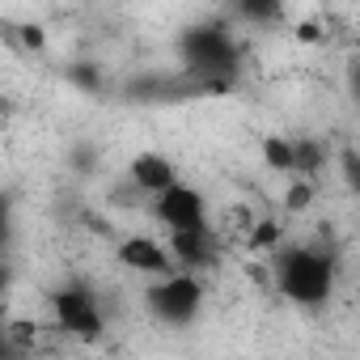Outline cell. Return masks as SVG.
Here are the masks:
<instances>
[{
  "instance_id": "1",
  "label": "cell",
  "mask_w": 360,
  "mask_h": 360,
  "mask_svg": "<svg viewBox=\"0 0 360 360\" xmlns=\"http://www.w3.org/2000/svg\"><path fill=\"white\" fill-rule=\"evenodd\" d=\"M276 284L288 301L297 305H322L330 297V284H335V267L322 250H309V246H292L276 259Z\"/></svg>"
},
{
  "instance_id": "2",
  "label": "cell",
  "mask_w": 360,
  "mask_h": 360,
  "mask_svg": "<svg viewBox=\"0 0 360 360\" xmlns=\"http://www.w3.org/2000/svg\"><path fill=\"white\" fill-rule=\"evenodd\" d=\"M200 305H204V288H200L195 276H174L169 271L157 288H148V309L169 326H187L200 314Z\"/></svg>"
},
{
  "instance_id": "3",
  "label": "cell",
  "mask_w": 360,
  "mask_h": 360,
  "mask_svg": "<svg viewBox=\"0 0 360 360\" xmlns=\"http://www.w3.org/2000/svg\"><path fill=\"white\" fill-rule=\"evenodd\" d=\"M153 212L169 229H208V204H204V195L191 183H178V178L153 195Z\"/></svg>"
},
{
  "instance_id": "4",
  "label": "cell",
  "mask_w": 360,
  "mask_h": 360,
  "mask_svg": "<svg viewBox=\"0 0 360 360\" xmlns=\"http://www.w3.org/2000/svg\"><path fill=\"white\" fill-rule=\"evenodd\" d=\"M51 314H56V322L68 335H77L85 343L102 339V330H106V322H102V314H98V305H94V297L85 288H60V292H51Z\"/></svg>"
},
{
  "instance_id": "5",
  "label": "cell",
  "mask_w": 360,
  "mask_h": 360,
  "mask_svg": "<svg viewBox=\"0 0 360 360\" xmlns=\"http://www.w3.org/2000/svg\"><path fill=\"white\" fill-rule=\"evenodd\" d=\"M169 250L178 263H187L191 271H204L217 263V238L212 229H169Z\"/></svg>"
},
{
  "instance_id": "6",
  "label": "cell",
  "mask_w": 360,
  "mask_h": 360,
  "mask_svg": "<svg viewBox=\"0 0 360 360\" xmlns=\"http://www.w3.org/2000/svg\"><path fill=\"white\" fill-rule=\"evenodd\" d=\"M119 259L131 267V271H144V276H169L174 271V259L165 255V246H157L153 238H127L119 246Z\"/></svg>"
},
{
  "instance_id": "7",
  "label": "cell",
  "mask_w": 360,
  "mask_h": 360,
  "mask_svg": "<svg viewBox=\"0 0 360 360\" xmlns=\"http://www.w3.org/2000/svg\"><path fill=\"white\" fill-rule=\"evenodd\" d=\"M174 165L161 157V153H140L136 161H131V183L140 187V191H148V195H157L161 187H169L174 183Z\"/></svg>"
},
{
  "instance_id": "8",
  "label": "cell",
  "mask_w": 360,
  "mask_h": 360,
  "mask_svg": "<svg viewBox=\"0 0 360 360\" xmlns=\"http://www.w3.org/2000/svg\"><path fill=\"white\" fill-rule=\"evenodd\" d=\"M322 165V148L314 140H292V169L288 174H314Z\"/></svg>"
},
{
  "instance_id": "9",
  "label": "cell",
  "mask_w": 360,
  "mask_h": 360,
  "mask_svg": "<svg viewBox=\"0 0 360 360\" xmlns=\"http://www.w3.org/2000/svg\"><path fill=\"white\" fill-rule=\"evenodd\" d=\"M238 9H242L250 22H280L284 0H238Z\"/></svg>"
},
{
  "instance_id": "10",
  "label": "cell",
  "mask_w": 360,
  "mask_h": 360,
  "mask_svg": "<svg viewBox=\"0 0 360 360\" xmlns=\"http://www.w3.org/2000/svg\"><path fill=\"white\" fill-rule=\"evenodd\" d=\"M263 157H267L271 169H292V140L267 136V140H263Z\"/></svg>"
},
{
  "instance_id": "11",
  "label": "cell",
  "mask_w": 360,
  "mask_h": 360,
  "mask_svg": "<svg viewBox=\"0 0 360 360\" xmlns=\"http://www.w3.org/2000/svg\"><path fill=\"white\" fill-rule=\"evenodd\" d=\"M309 200H314V187H309V183H292V187H288V208H292V212H301Z\"/></svg>"
},
{
  "instance_id": "12",
  "label": "cell",
  "mask_w": 360,
  "mask_h": 360,
  "mask_svg": "<svg viewBox=\"0 0 360 360\" xmlns=\"http://www.w3.org/2000/svg\"><path fill=\"white\" fill-rule=\"evenodd\" d=\"M280 242V225H271V221H263V229H255L250 233V246L259 250V246H276Z\"/></svg>"
},
{
  "instance_id": "13",
  "label": "cell",
  "mask_w": 360,
  "mask_h": 360,
  "mask_svg": "<svg viewBox=\"0 0 360 360\" xmlns=\"http://www.w3.org/2000/svg\"><path fill=\"white\" fill-rule=\"evenodd\" d=\"M9 233H13V221H9V200L0 195V246L9 242Z\"/></svg>"
},
{
  "instance_id": "14",
  "label": "cell",
  "mask_w": 360,
  "mask_h": 360,
  "mask_svg": "<svg viewBox=\"0 0 360 360\" xmlns=\"http://www.w3.org/2000/svg\"><path fill=\"white\" fill-rule=\"evenodd\" d=\"M13 352V343H9V335H5V326H0V356H9Z\"/></svg>"
},
{
  "instance_id": "15",
  "label": "cell",
  "mask_w": 360,
  "mask_h": 360,
  "mask_svg": "<svg viewBox=\"0 0 360 360\" xmlns=\"http://www.w3.org/2000/svg\"><path fill=\"white\" fill-rule=\"evenodd\" d=\"M5 288H9V267L0 263V297H5Z\"/></svg>"
}]
</instances>
